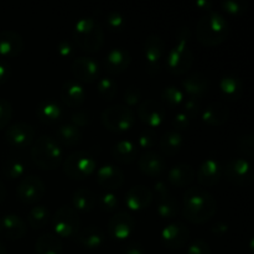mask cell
<instances>
[{
    "mask_svg": "<svg viewBox=\"0 0 254 254\" xmlns=\"http://www.w3.org/2000/svg\"><path fill=\"white\" fill-rule=\"evenodd\" d=\"M217 212V201L211 192L200 186H192L184 193L183 215L189 222L202 225Z\"/></svg>",
    "mask_w": 254,
    "mask_h": 254,
    "instance_id": "obj_1",
    "label": "cell"
},
{
    "mask_svg": "<svg viewBox=\"0 0 254 254\" xmlns=\"http://www.w3.org/2000/svg\"><path fill=\"white\" fill-rule=\"evenodd\" d=\"M191 30L183 25L179 27L173 45L165 59V67L174 76H181L191 69L193 64V52L190 47Z\"/></svg>",
    "mask_w": 254,
    "mask_h": 254,
    "instance_id": "obj_2",
    "label": "cell"
},
{
    "mask_svg": "<svg viewBox=\"0 0 254 254\" xmlns=\"http://www.w3.org/2000/svg\"><path fill=\"white\" fill-rule=\"evenodd\" d=\"M231 26L220 11H208L198 20L196 25V39L205 46H217L226 41Z\"/></svg>",
    "mask_w": 254,
    "mask_h": 254,
    "instance_id": "obj_3",
    "label": "cell"
},
{
    "mask_svg": "<svg viewBox=\"0 0 254 254\" xmlns=\"http://www.w3.org/2000/svg\"><path fill=\"white\" fill-rule=\"evenodd\" d=\"M30 156L42 170H55L64 160V149L51 135H41L35 139L30 149Z\"/></svg>",
    "mask_w": 254,
    "mask_h": 254,
    "instance_id": "obj_4",
    "label": "cell"
},
{
    "mask_svg": "<svg viewBox=\"0 0 254 254\" xmlns=\"http://www.w3.org/2000/svg\"><path fill=\"white\" fill-rule=\"evenodd\" d=\"M73 42L82 50L97 52L104 42V31L98 20L92 16H82L74 24Z\"/></svg>",
    "mask_w": 254,
    "mask_h": 254,
    "instance_id": "obj_5",
    "label": "cell"
},
{
    "mask_svg": "<svg viewBox=\"0 0 254 254\" xmlns=\"http://www.w3.org/2000/svg\"><path fill=\"white\" fill-rule=\"evenodd\" d=\"M101 122L104 128L113 133H124L130 130L135 124L133 109L124 104H113L107 107L101 113Z\"/></svg>",
    "mask_w": 254,
    "mask_h": 254,
    "instance_id": "obj_6",
    "label": "cell"
},
{
    "mask_svg": "<svg viewBox=\"0 0 254 254\" xmlns=\"http://www.w3.org/2000/svg\"><path fill=\"white\" fill-rule=\"evenodd\" d=\"M97 161L89 151L76 150L64 160V171L68 178L84 180L96 171Z\"/></svg>",
    "mask_w": 254,
    "mask_h": 254,
    "instance_id": "obj_7",
    "label": "cell"
},
{
    "mask_svg": "<svg viewBox=\"0 0 254 254\" xmlns=\"http://www.w3.org/2000/svg\"><path fill=\"white\" fill-rule=\"evenodd\" d=\"M52 227L59 238H74L81 230V218L72 206L64 205L52 216Z\"/></svg>",
    "mask_w": 254,
    "mask_h": 254,
    "instance_id": "obj_8",
    "label": "cell"
},
{
    "mask_svg": "<svg viewBox=\"0 0 254 254\" xmlns=\"http://www.w3.org/2000/svg\"><path fill=\"white\" fill-rule=\"evenodd\" d=\"M144 55L146 61V71L150 76H156L161 69L165 56V42L158 34H150L144 42Z\"/></svg>",
    "mask_w": 254,
    "mask_h": 254,
    "instance_id": "obj_9",
    "label": "cell"
},
{
    "mask_svg": "<svg viewBox=\"0 0 254 254\" xmlns=\"http://www.w3.org/2000/svg\"><path fill=\"white\" fill-rule=\"evenodd\" d=\"M226 179L238 186H248L253 181V166L248 159L233 158L223 165Z\"/></svg>",
    "mask_w": 254,
    "mask_h": 254,
    "instance_id": "obj_10",
    "label": "cell"
},
{
    "mask_svg": "<svg viewBox=\"0 0 254 254\" xmlns=\"http://www.w3.org/2000/svg\"><path fill=\"white\" fill-rule=\"evenodd\" d=\"M46 193V185L37 175H26L21 178L16 188V195L21 202L34 205Z\"/></svg>",
    "mask_w": 254,
    "mask_h": 254,
    "instance_id": "obj_11",
    "label": "cell"
},
{
    "mask_svg": "<svg viewBox=\"0 0 254 254\" xmlns=\"http://www.w3.org/2000/svg\"><path fill=\"white\" fill-rule=\"evenodd\" d=\"M135 220L128 211H119L114 213L108 221L107 231L109 236L117 241H126L135 231Z\"/></svg>",
    "mask_w": 254,
    "mask_h": 254,
    "instance_id": "obj_12",
    "label": "cell"
},
{
    "mask_svg": "<svg viewBox=\"0 0 254 254\" xmlns=\"http://www.w3.org/2000/svg\"><path fill=\"white\" fill-rule=\"evenodd\" d=\"M72 74L79 83H93L101 76V66L89 56H79L73 60L71 64Z\"/></svg>",
    "mask_w": 254,
    "mask_h": 254,
    "instance_id": "obj_13",
    "label": "cell"
},
{
    "mask_svg": "<svg viewBox=\"0 0 254 254\" xmlns=\"http://www.w3.org/2000/svg\"><path fill=\"white\" fill-rule=\"evenodd\" d=\"M4 136L9 145L16 149H24L34 143L35 129L26 122H17L7 127Z\"/></svg>",
    "mask_w": 254,
    "mask_h": 254,
    "instance_id": "obj_14",
    "label": "cell"
},
{
    "mask_svg": "<svg viewBox=\"0 0 254 254\" xmlns=\"http://www.w3.org/2000/svg\"><path fill=\"white\" fill-rule=\"evenodd\" d=\"M161 242L168 250H181L190 238V230L183 222H171L166 225L161 231Z\"/></svg>",
    "mask_w": 254,
    "mask_h": 254,
    "instance_id": "obj_15",
    "label": "cell"
},
{
    "mask_svg": "<svg viewBox=\"0 0 254 254\" xmlns=\"http://www.w3.org/2000/svg\"><path fill=\"white\" fill-rule=\"evenodd\" d=\"M138 117L148 128L155 129L163 126L166 118L165 108L161 103L154 99H145L138 104Z\"/></svg>",
    "mask_w": 254,
    "mask_h": 254,
    "instance_id": "obj_16",
    "label": "cell"
},
{
    "mask_svg": "<svg viewBox=\"0 0 254 254\" xmlns=\"http://www.w3.org/2000/svg\"><path fill=\"white\" fill-rule=\"evenodd\" d=\"M154 200L153 190L146 185L131 186L124 196L126 206L131 211L146 210Z\"/></svg>",
    "mask_w": 254,
    "mask_h": 254,
    "instance_id": "obj_17",
    "label": "cell"
},
{
    "mask_svg": "<svg viewBox=\"0 0 254 254\" xmlns=\"http://www.w3.org/2000/svg\"><path fill=\"white\" fill-rule=\"evenodd\" d=\"M96 179L102 189L106 191H113L123 185L124 173L119 166L108 163L97 169Z\"/></svg>",
    "mask_w": 254,
    "mask_h": 254,
    "instance_id": "obj_18",
    "label": "cell"
},
{
    "mask_svg": "<svg viewBox=\"0 0 254 254\" xmlns=\"http://www.w3.org/2000/svg\"><path fill=\"white\" fill-rule=\"evenodd\" d=\"M197 181L205 188H211L220 183L223 175V165L215 158H207L200 164L195 174Z\"/></svg>",
    "mask_w": 254,
    "mask_h": 254,
    "instance_id": "obj_19",
    "label": "cell"
},
{
    "mask_svg": "<svg viewBox=\"0 0 254 254\" xmlns=\"http://www.w3.org/2000/svg\"><path fill=\"white\" fill-rule=\"evenodd\" d=\"M27 233L24 218L15 213H6L0 217V235L10 241L21 240Z\"/></svg>",
    "mask_w": 254,
    "mask_h": 254,
    "instance_id": "obj_20",
    "label": "cell"
},
{
    "mask_svg": "<svg viewBox=\"0 0 254 254\" xmlns=\"http://www.w3.org/2000/svg\"><path fill=\"white\" fill-rule=\"evenodd\" d=\"M131 64L130 52L124 47H113L104 57V68L111 74H121L128 69Z\"/></svg>",
    "mask_w": 254,
    "mask_h": 254,
    "instance_id": "obj_21",
    "label": "cell"
},
{
    "mask_svg": "<svg viewBox=\"0 0 254 254\" xmlns=\"http://www.w3.org/2000/svg\"><path fill=\"white\" fill-rule=\"evenodd\" d=\"M60 97L66 106L71 108H78L86 102V89L83 84L76 79H68L64 82L60 89Z\"/></svg>",
    "mask_w": 254,
    "mask_h": 254,
    "instance_id": "obj_22",
    "label": "cell"
},
{
    "mask_svg": "<svg viewBox=\"0 0 254 254\" xmlns=\"http://www.w3.org/2000/svg\"><path fill=\"white\" fill-rule=\"evenodd\" d=\"M139 170L150 178H158L165 171L166 161L163 156L154 150H146L138 159Z\"/></svg>",
    "mask_w": 254,
    "mask_h": 254,
    "instance_id": "obj_23",
    "label": "cell"
},
{
    "mask_svg": "<svg viewBox=\"0 0 254 254\" xmlns=\"http://www.w3.org/2000/svg\"><path fill=\"white\" fill-rule=\"evenodd\" d=\"M36 117L44 124L59 123L64 119V109L56 99L47 98L37 104Z\"/></svg>",
    "mask_w": 254,
    "mask_h": 254,
    "instance_id": "obj_24",
    "label": "cell"
},
{
    "mask_svg": "<svg viewBox=\"0 0 254 254\" xmlns=\"http://www.w3.org/2000/svg\"><path fill=\"white\" fill-rule=\"evenodd\" d=\"M25 49L24 37L14 30L0 31V55L4 57L19 56Z\"/></svg>",
    "mask_w": 254,
    "mask_h": 254,
    "instance_id": "obj_25",
    "label": "cell"
},
{
    "mask_svg": "<svg viewBox=\"0 0 254 254\" xmlns=\"http://www.w3.org/2000/svg\"><path fill=\"white\" fill-rule=\"evenodd\" d=\"M74 238L86 250H98L106 242V233L99 226L89 225L81 228Z\"/></svg>",
    "mask_w": 254,
    "mask_h": 254,
    "instance_id": "obj_26",
    "label": "cell"
},
{
    "mask_svg": "<svg viewBox=\"0 0 254 254\" xmlns=\"http://www.w3.org/2000/svg\"><path fill=\"white\" fill-rule=\"evenodd\" d=\"M228 118H230V107L225 102H211L202 112V121L208 126H222L228 121Z\"/></svg>",
    "mask_w": 254,
    "mask_h": 254,
    "instance_id": "obj_27",
    "label": "cell"
},
{
    "mask_svg": "<svg viewBox=\"0 0 254 254\" xmlns=\"http://www.w3.org/2000/svg\"><path fill=\"white\" fill-rule=\"evenodd\" d=\"M183 92L188 96V98L200 99L203 94H206L208 89V78L201 72L191 73L181 82Z\"/></svg>",
    "mask_w": 254,
    "mask_h": 254,
    "instance_id": "obj_28",
    "label": "cell"
},
{
    "mask_svg": "<svg viewBox=\"0 0 254 254\" xmlns=\"http://www.w3.org/2000/svg\"><path fill=\"white\" fill-rule=\"evenodd\" d=\"M195 179V169L188 163H179L168 171V181L176 188L189 186Z\"/></svg>",
    "mask_w": 254,
    "mask_h": 254,
    "instance_id": "obj_29",
    "label": "cell"
},
{
    "mask_svg": "<svg viewBox=\"0 0 254 254\" xmlns=\"http://www.w3.org/2000/svg\"><path fill=\"white\" fill-rule=\"evenodd\" d=\"M139 149L135 141L130 139H121L112 148V155L116 161L122 164H130L138 158Z\"/></svg>",
    "mask_w": 254,
    "mask_h": 254,
    "instance_id": "obj_30",
    "label": "cell"
},
{
    "mask_svg": "<svg viewBox=\"0 0 254 254\" xmlns=\"http://www.w3.org/2000/svg\"><path fill=\"white\" fill-rule=\"evenodd\" d=\"M97 205V196L91 189L78 188L72 193V207L78 212H91Z\"/></svg>",
    "mask_w": 254,
    "mask_h": 254,
    "instance_id": "obj_31",
    "label": "cell"
},
{
    "mask_svg": "<svg viewBox=\"0 0 254 254\" xmlns=\"http://www.w3.org/2000/svg\"><path fill=\"white\" fill-rule=\"evenodd\" d=\"M82 138H83L82 130L72 123L61 124L57 127L56 131H55V139L60 145L74 146L81 143Z\"/></svg>",
    "mask_w": 254,
    "mask_h": 254,
    "instance_id": "obj_32",
    "label": "cell"
},
{
    "mask_svg": "<svg viewBox=\"0 0 254 254\" xmlns=\"http://www.w3.org/2000/svg\"><path fill=\"white\" fill-rule=\"evenodd\" d=\"M35 254H64L61 238L54 233H44L35 243Z\"/></svg>",
    "mask_w": 254,
    "mask_h": 254,
    "instance_id": "obj_33",
    "label": "cell"
},
{
    "mask_svg": "<svg viewBox=\"0 0 254 254\" xmlns=\"http://www.w3.org/2000/svg\"><path fill=\"white\" fill-rule=\"evenodd\" d=\"M184 145V138L181 133L174 130V129H169L165 133L161 135L159 139V148H160L161 153L165 154L166 156H174L181 150Z\"/></svg>",
    "mask_w": 254,
    "mask_h": 254,
    "instance_id": "obj_34",
    "label": "cell"
},
{
    "mask_svg": "<svg viewBox=\"0 0 254 254\" xmlns=\"http://www.w3.org/2000/svg\"><path fill=\"white\" fill-rule=\"evenodd\" d=\"M243 81L236 74H226L220 79V91L230 101H237L243 94Z\"/></svg>",
    "mask_w": 254,
    "mask_h": 254,
    "instance_id": "obj_35",
    "label": "cell"
},
{
    "mask_svg": "<svg viewBox=\"0 0 254 254\" xmlns=\"http://www.w3.org/2000/svg\"><path fill=\"white\" fill-rule=\"evenodd\" d=\"M26 171V163L19 156H10L6 158L1 164V173L9 180L24 178Z\"/></svg>",
    "mask_w": 254,
    "mask_h": 254,
    "instance_id": "obj_36",
    "label": "cell"
},
{
    "mask_svg": "<svg viewBox=\"0 0 254 254\" xmlns=\"http://www.w3.org/2000/svg\"><path fill=\"white\" fill-rule=\"evenodd\" d=\"M50 220H51L50 211L44 205L34 206L32 208H30L29 213H27V222H29L30 227L34 230H42L50 222Z\"/></svg>",
    "mask_w": 254,
    "mask_h": 254,
    "instance_id": "obj_37",
    "label": "cell"
},
{
    "mask_svg": "<svg viewBox=\"0 0 254 254\" xmlns=\"http://www.w3.org/2000/svg\"><path fill=\"white\" fill-rule=\"evenodd\" d=\"M156 212L164 220H173L179 215L180 206H179L178 200L173 196L163 198V200H156Z\"/></svg>",
    "mask_w": 254,
    "mask_h": 254,
    "instance_id": "obj_38",
    "label": "cell"
},
{
    "mask_svg": "<svg viewBox=\"0 0 254 254\" xmlns=\"http://www.w3.org/2000/svg\"><path fill=\"white\" fill-rule=\"evenodd\" d=\"M117 82L112 77L103 76L97 79V92L104 101H112L117 96Z\"/></svg>",
    "mask_w": 254,
    "mask_h": 254,
    "instance_id": "obj_39",
    "label": "cell"
},
{
    "mask_svg": "<svg viewBox=\"0 0 254 254\" xmlns=\"http://www.w3.org/2000/svg\"><path fill=\"white\" fill-rule=\"evenodd\" d=\"M160 97L165 103L171 107L183 106L184 101H185V93L183 92V89L176 86L164 87L160 92Z\"/></svg>",
    "mask_w": 254,
    "mask_h": 254,
    "instance_id": "obj_40",
    "label": "cell"
},
{
    "mask_svg": "<svg viewBox=\"0 0 254 254\" xmlns=\"http://www.w3.org/2000/svg\"><path fill=\"white\" fill-rule=\"evenodd\" d=\"M126 15L119 10H111L106 14V25L112 32H121L126 27Z\"/></svg>",
    "mask_w": 254,
    "mask_h": 254,
    "instance_id": "obj_41",
    "label": "cell"
},
{
    "mask_svg": "<svg viewBox=\"0 0 254 254\" xmlns=\"http://www.w3.org/2000/svg\"><path fill=\"white\" fill-rule=\"evenodd\" d=\"M237 149L240 153H242L248 160L253 159L254 156V136L252 133L242 134L237 139Z\"/></svg>",
    "mask_w": 254,
    "mask_h": 254,
    "instance_id": "obj_42",
    "label": "cell"
},
{
    "mask_svg": "<svg viewBox=\"0 0 254 254\" xmlns=\"http://www.w3.org/2000/svg\"><path fill=\"white\" fill-rule=\"evenodd\" d=\"M221 9L230 15H242L247 11L248 2L245 0H222Z\"/></svg>",
    "mask_w": 254,
    "mask_h": 254,
    "instance_id": "obj_43",
    "label": "cell"
},
{
    "mask_svg": "<svg viewBox=\"0 0 254 254\" xmlns=\"http://www.w3.org/2000/svg\"><path fill=\"white\" fill-rule=\"evenodd\" d=\"M156 140H158V134H156V131L151 128H146L139 134L135 144L138 145V148L150 150L155 145Z\"/></svg>",
    "mask_w": 254,
    "mask_h": 254,
    "instance_id": "obj_44",
    "label": "cell"
},
{
    "mask_svg": "<svg viewBox=\"0 0 254 254\" xmlns=\"http://www.w3.org/2000/svg\"><path fill=\"white\" fill-rule=\"evenodd\" d=\"M97 202L99 203V207L106 212H112L116 208H118V197L113 191H106L97 198Z\"/></svg>",
    "mask_w": 254,
    "mask_h": 254,
    "instance_id": "obj_45",
    "label": "cell"
},
{
    "mask_svg": "<svg viewBox=\"0 0 254 254\" xmlns=\"http://www.w3.org/2000/svg\"><path fill=\"white\" fill-rule=\"evenodd\" d=\"M141 99V91L138 86L135 84H130V86L127 87V89L124 91V96H123V101H124V106L127 107H134L136 104L140 103Z\"/></svg>",
    "mask_w": 254,
    "mask_h": 254,
    "instance_id": "obj_46",
    "label": "cell"
},
{
    "mask_svg": "<svg viewBox=\"0 0 254 254\" xmlns=\"http://www.w3.org/2000/svg\"><path fill=\"white\" fill-rule=\"evenodd\" d=\"M14 114L11 103L7 99L0 98V130L4 129L10 123Z\"/></svg>",
    "mask_w": 254,
    "mask_h": 254,
    "instance_id": "obj_47",
    "label": "cell"
},
{
    "mask_svg": "<svg viewBox=\"0 0 254 254\" xmlns=\"http://www.w3.org/2000/svg\"><path fill=\"white\" fill-rule=\"evenodd\" d=\"M186 254H212V250L207 241L197 238L189 245Z\"/></svg>",
    "mask_w": 254,
    "mask_h": 254,
    "instance_id": "obj_48",
    "label": "cell"
},
{
    "mask_svg": "<svg viewBox=\"0 0 254 254\" xmlns=\"http://www.w3.org/2000/svg\"><path fill=\"white\" fill-rule=\"evenodd\" d=\"M71 123L79 129L88 126L91 123V116H89L88 111H86V109H76L71 114Z\"/></svg>",
    "mask_w": 254,
    "mask_h": 254,
    "instance_id": "obj_49",
    "label": "cell"
},
{
    "mask_svg": "<svg viewBox=\"0 0 254 254\" xmlns=\"http://www.w3.org/2000/svg\"><path fill=\"white\" fill-rule=\"evenodd\" d=\"M173 127H174V130L179 131L180 133L181 130H186L189 129L191 124V118L188 116L186 113H184L183 111L179 112V113L175 114V117L173 118Z\"/></svg>",
    "mask_w": 254,
    "mask_h": 254,
    "instance_id": "obj_50",
    "label": "cell"
},
{
    "mask_svg": "<svg viewBox=\"0 0 254 254\" xmlns=\"http://www.w3.org/2000/svg\"><path fill=\"white\" fill-rule=\"evenodd\" d=\"M183 112L190 118L197 116L201 112V102L197 98H186L183 103Z\"/></svg>",
    "mask_w": 254,
    "mask_h": 254,
    "instance_id": "obj_51",
    "label": "cell"
},
{
    "mask_svg": "<svg viewBox=\"0 0 254 254\" xmlns=\"http://www.w3.org/2000/svg\"><path fill=\"white\" fill-rule=\"evenodd\" d=\"M57 54L64 59H69L74 54V42L71 40H60L57 44Z\"/></svg>",
    "mask_w": 254,
    "mask_h": 254,
    "instance_id": "obj_52",
    "label": "cell"
},
{
    "mask_svg": "<svg viewBox=\"0 0 254 254\" xmlns=\"http://www.w3.org/2000/svg\"><path fill=\"white\" fill-rule=\"evenodd\" d=\"M154 191L156 193V200H163V198L169 197L171 196L170 189H169V185L163 180H158L154 183Z\"/></svg>",
    "mask_w": 254,
    "mask_h": 254,
    "instance_id": "obj_53",
    "label": "cell"
},
{
    "mask_svg": "<svg viewBox=\"0 0 254 254\" xmlns=\"http://www.w3.org/2000/svg\"><path fill=\"white\" fill-rule=\"evenodd\" d=\"M122 251H123V254H146L145 247L140 242H136V241L124 245Z\"/></svg>",
    "mask_w": 254,
    "mask_h": 254,
    "instance_id": "obj_54",
    "label": "cell"
},
{
    "mask_svg": "<svg viewBox=\"0 0 254 254\" xmlns=\"http://www.w3.org/2000/svg\"><path fill=\"white\" fill-rule=\"evenodd\" d=\"M11 76V67L4 60H0V84H4L9 81Z\"/></svg>",
    "mask_w": 254,
    "mask_h": 254,
    "instance_id": "obj_55",
    "label": "cell"
},
{
    "mask_svg": "<svg viewBox=\"0 0 254 254\" xmlns=\"http://www.w3.org/2000/svg\"><path fill=\"white\" fill-rule=\"evenodd\" d=\"M228 230H230V227H228L227 223L223 222V221H218V222H216L215 225L212 226V232L218 236L225 235V233L228 232Z\"/></svg>",
    "mask_w": 254,
    "mask_h": 254,
    "instance_id": "obj_56",
    "label": "cell"
},
{
    "mask_svg": "<svg viewBox=\"0 0 254 254\" xmlns=\"http://www.w3.org/2000/svg\"><path fill=\"white\" fill-rule=\"evenodd\" d=\"M196 6L198 7L200 10H205V11H212L213 7V2L210 1V0H197L195 2Z\"/></svg>",
    "mask_w": 254,
    "mask_h": 254,
    "instance_id": "obj_57",
    "label": "cell"
},
{
    "mask_svg": "<svg viewBox=\"0 0 254 254\" xmlns=\"http://www.w3.org/2000/svg\"><path fill=\"white\" fill-rule=\"evenodd\" d=\"M6 195H7L6 186H5V184L2 183L1 180H0V205H1V203L5 201V198H6Z\"/></svg>",
    "mask_w": 254,
    "mask_h": 254,
    "instance_id": "obj_58",
    "label": "cell"
},
{
    "mask_svg": "<svg viewBox=\"0 0 254 254\" xmlns=\"http://www.w3.org/2000/svg\"><path fill=\"white\" fill-rule=\"evenodd\" d=\"M0 254H7L6 247H5V245L1 242V241H0Z\"/></svg>",
    "mask_w": 254,
    "mask_h": 254,
    "instance_id": "obj_59",
    "label": "cell"
}]
</instances>
